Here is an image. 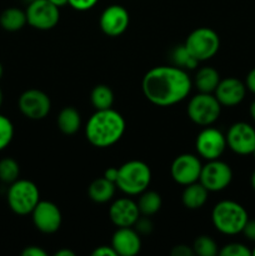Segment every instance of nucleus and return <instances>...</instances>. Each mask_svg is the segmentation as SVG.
<instances>
[{
    "label": "nucleus",
    "instance_id": "nucleus-1",
    "mask_svg": "<svg viewBox=\"0 0 255 256\" xmlns=\"http://www.w3.org/2000/svg\"><path fill=\"white\" fill-rule=\"evenodd\" d=\"M192 82L186 70L178 66H156L144 75L142 90L144 96L156 106H172L186 99Z\"/></svg>",
    "mask_w": 255,
    "mask_h": 256
},
{
    "label": "nucleus",
    "instance_id": "nucleus-2",
    "mask_svg": "<svg viewBox=\"0 0 255 256\" xmlns=\"http://www.w3.org/2000/svg\"><path fill=\"white\" fill-rule=\"evenodd\" d=\"M125 119L112 108L96 110L85 126L86 140L95 148L105 149L116 144L125 132Z\"/></svg>",
    "mask_w": 255,
    "mask_h": 256
},
{
    "label": "nucleus",
    "instance_id": "nucleus-3",
    "mask_svg": "<svg viewBox=\"0 0 255 256\" xmlns=\"http://www.w3.org/2000/svg\"><path fill=\"white\" fill-rule=\"evenodd\" d=\"M248 220L249 215L245 208L232 200H222L212 208V225L224 235L240 234Z\"/></svg>",
    "mask_w": 255,
    "mask_h": 256
},
{
    "label": "nucleus",
    "instance_id": "nucleus-4",
    "mask_svg": "<svg viewBox=\"0 0 255 256\" xmlns=\"http://www.w3.org/2000/svg\"><path fill=\"white\" fill-rule=\"evenodd\" d=\"M152 182L149 165L140 160H130L119 168L116 186L126 195H140Z\"/></svg>",
    "mask_w": 255,
    "mask_h": 256
},
{
    "label": "nucleus",
    "instance_id": "nucleus-5",
    "mask_svg": "<svg viewBox=\"0 0 255 256\" xmlns=\"http://www.w3.org/2000/svg\"><path fill=\"white\" fill-rule=\"evenodd\" d=\"M8 205L16 215L32 214L34 208L40 202V192L36 184L30 180L18 179L10 184L6 195Z\"/></svg>",
    "mask_w": 255,
    "mask_h": 256
},
{
    "label": "nucleus",
    "instance_id": "nucleus-6",
    "mask_svg": "<svg viewBox=\"0 0 255 256\" xmlns=\"http://www.w3.org/2000/svg\"><path fill=\"white\" fill-rule=\"evenodd\" d=\"M188 116L194 124L200 126H210L214 124L222 112V104L214 94L199 92L190 99L188 104Z\"/></svg>",
    "mask_w": 255,
    "mask_h": 256
},
{
    "label": "nucleus",
    "instance_id": "nucleus-7",
    "mask_svg": "<svg viewBox=\"0 0 255 256\" xmlns=\"http://www.w3.org/2000/svg\"><path fill=\"white\" fill-rule=\"evenodd\" d=\"M184 45L198 62H205L219 52L220 38L210 28H198L188 35Z\"/></svg>",
    "mask_w": 255,
    "mask_h": 256
},
{
    "label": "nucleus",
    "instance_id": "nucleus-8",
    "mask_svg": "<svg viewBox=\"0 0 255 256\" xmlns=\"http://www.w3.org/2000/svg\"><path fill=\"white\" fill-rule=\"evenodd\" d=\"M232 180V170L229 164L219 159L208 160L202 165L199 182L208 192H222L226 189Z\"/></svg>",
    "mask_w": 255,
    "mask_h": 256
},
{
    "label": "nucleus",
    "instance_id": "nucleus-9",
    "mask_svg": "<svg viewBox=\"0 0 255 256\" xmlns=\"http://www.w3.org/2000/svg\"><path fill=\"white\" fill-rule=\"evenodd\" d=\"M25 14L28 24L38 30L52 29L60 20L59 8L49 0H32L28 5Z\"/></svg>",
    "mask_w": 255,
    "mask_h": 256
},
{
    "label": "nucleus",
    "instance_id": "nucleus-10",
    "mask_svg": "<svg viewBox=\"0 0 255 256\" xmlns=\"http://www.w3.org/2000/svg\"><path fill=\"white\" fill-rule=\"evenodd\" d=\"M19 110L25 118L32 120H42L49 115L52 102L48 94L38 89L25 90L19 96Z\"/></svg>",
    "mask_w": 255,
    "mask_h": 256
},
{
    "label": "nucleus",
    "instance_id": "nucleus-11",
    "mask_svg": "<svg viewBox=\"0 0 255 256\" xmlns=\"http://www.w3.org/2000/svg\"><path fill=\"white\" fill-rule=\"evenodd\" d=\"M226 138L220 130L206 126L198 134L195 140L196 152L202 159H219L226 148Z\"/></svg>",
    "mask_w": 255,
    "mask_h": 256
},
{
    "label": "nucleus",
    "instance_id": "nucleus-12",
    "mask_svg": "<svg viewBox=\"0 0 255 256\" xmlns=\"http://www.w3.org/2000/svg\"><path fill=\"white\" fill-rule=\"evenodd\" d=\"M202 162L194 154H182L176 156L170 168V174L172 180L180 185L192 184L199 182L202 172Z\"/></svg>",
    "mask_w": 255,
    "mask_h": 256
},
{
    "label": "nucleus",
    "instance_id": "nucleus-13",
    "mask_svg": "<svg viewBox=\"0 0 255 256\" xmlns=\"http://www.w3.org/2000/svg\"><path fill=\"white\" fill-rule=\"evenodd\" d=\"M34 226L44 234H54L60 229L62 216L56 204L46 200H40L32 212Z\"/></svg>",
    "mask_w": 255,
    "mask_h": 256
},
{
    "label": "nucleus",
    "instance_id": "nucleus-14",
    "mask_svg": "<svg viewBox=\"0 0 255 256\" xmlns=\"http://www.w3.org/2000/svg\"><path fill=\"white\" fill-rule=\"evenodd\" d=\"M226 145L239 155H250L255 149V129L250 124L239 122L228 130Z\"/></svg>",
    "mask_w": 255,
    "mask_h": 256
},
{
    "label": "nucleus",
    "instance_id": "nucleus-15",
    "mask_svg": "<svg viewBox=\"0 0 255 256\" xmlns=\"http://www.w3.org/2000/svg\"><path fill=\"white\" fill-rule=\"evenodd\" d=\"M130 16L128 10L122 5H110L100 15L99 25L105 35L112 38L120 36L129 26Z\"/></svg>",
    "mask_w": 255,
    "mask_h": 256
},
{
    "label": "nucleus",
    "instance_id": "nucleus-16",
    "mask_svg": "<svg viewBox=\"0 0 255 256\" xmlns=\"http://www.w3.org/2000/svg\"><path fill=\"white\" fill-rule=\"evenodd\" d=\"M138 202L128 198L115 200L109 209V218L116 228H132L140 218Z\"/></svg>",
    "mask_w": 255,
    "mask_h": 256
},
{
    "label": "nucleus",
    "instance_id": "nucleus-17",
    "mask_svg": "<svg viewBox=\"0 0 255 256\" xmlns=\"http://www.w3.org/2000/svg\"><path fill=\"white\" fill-rule=\"evenodd\" d=\"M246 94V85L236 78H226L220 80L214 95L222 106H236L244 100Z\"/></svg>",
    "mask_w": 255,
    "mask_h": 256
},
{
    "label": "nucleus",
    "instance_id": "nucleus-18",
    "mask_svg": "<svg viewBox=\"0 0 255 256\" xmlns=\"http://www.w3.org/2000/svg\"><path fill=\"white\" fill-rule=\"evenodd\" d=\"M112 246L120 256H135L142 249V239L132 228H118L112 239Z\"/></svg>",
    "mask_w": 255,
    "mask_h": 256
},
{
    "label": "nucleus",
    "instance_id": "nucleus-19",
    "mask_svg": "<svg viewBox=\"0 0 255 256\" xmlns=\"http://www.w3.org/2000/svg\"><path fill=\"white\" fill-rule=\"evenodd\" d=\"M208 195L209 192L199 182H196L185 186L182 195V202L186 209L196 210L204 206L205 202H208Z\"/></svg>",
    "mask_w": 255,
    "mask_h": 256
},
{
    "label": "nucleus",
    "instance_id": "nucleus-20",
    "mask_svg": "<svg viewBox=\"0 0 255 256\" xmlns=\"http://www.w3.org/2000/svg\"><path fill=\"white\" fill-rule=\"evenodd\" d=\"M115 189H116V184L102 176L99 178V179H95L89 185L88 195H89L92 202L104 204V202H110L112 199L115 194Z\"/></svg>",
    "mask_w": 255,
    "mask_h": 256
},
{
    "label": "nucleus",
    "instance_id": "nucleus-21",
    "mask_svg": "<svg viewBox=\"0 0 255 256\" xmlns=\"http://www.w3.org/2000/svg\"><path fill=\"white\" fill-rule=\"evenodd\" d=\"M220 74L216 69L212 66H204L198 70L194 78V85L199 92H209L212 94L220 82Z\"/></svg>",
    "mask_w": 255,
    "mask_h": 256
},
{
    "label": "nucleus",
    "instance_id": "nucleus-22",
    "mask_svg": "<svg viewBox=\"0 0 255 256\" xmlns=\"http://www.w3.org/2000/svg\"><path fill=\"white\" fill-rule=\"evenodd\" d=\"M58 128L65 135H72L82 126L80 112L72 106H65L58 115Z\"/></svg>",
    "mask_w": 255,
    "mask_h": 256
},
{
    "label": "nucleus",
    "instance_id": "nucleus-23",
    "mask_svg": "<svg viewBox=\"0 0 255 256\" xmlns=\"http://www.w3.org/2000/svg\"><path fill=\"white\" fill-rule=\"evenodd\" d=\"M26 22V14L19 8H8L0 14V26L6 32H18Z\"/></svg>",
    "mask_w": 255,
    "mask_h": 256
},
{
    "label": "nucleus",
    "instance_id": "nucleus-24",
    "mask_svg": "<svg viewBox=\"0 0 255 256\" xmlns=\"http://www.w3.org/2000/svg\"><path fill=\"white\" fill-rule=\"evenodd\" d=\"M162 205V200L160 194L152 190H145L140 194L138 206H139L140 214L144 216H152L156 214Z\"/></svg>",
    "mask_w": 255,
    "mask_h": 256
},
{
    "label": "nucleus",
    "instance_id": "nucleus-25",
    "mask_svg": "<svg viewBox=\"0 0 255 256\" xmlns=\"http://www.w3.org/2000/svg\"><path fill=\"white\" fill-rule=\"evenodd\" d=\"M90 100L95 110L110 109L114 104V92L108 85L99 84L92 90Z\"/></svg>",
    "mask_w": 255,
    "mask_h": 256
},
{
    "label": "nucleus",
    "instance_id": "nucleus-26",
    "mask_svg": "<svg viewBox=\"0 0 255 256\" xmlns=\"http://www.w3.org/2000/svg\"><path fill=\"white\" fill-rule=\"evenodd\" d=\"M20 166L16 160L12 158H4L0 160V182L5 184H12L19 179Z\"/></svg>",
    "mask_w": 255,
    "mask_h": 256
},
{
    "label": "nucleus",
    "instance_id": "nucleus-27",
    "mask_svg": "<svg viewBox=\"0 0 255 256\" xmlns=\"http://www.w3.org/2000/svg\"><path fill=\"white\" fill-rule=\"evenodd\" d=\"M172 56L175 66L180 68V69H195L198 66V64H199V62L190 54V52L186 49V46L184 44L175 48Z\"/></svg>",
    "mask_w": 255,
    "mask_h": 256
},
{
    "label": "nucleus",
    "instance_id": "nucleus-28",
    "mask_svg": "<svg viewBox=\"0 0 255 256\" xmlns=\"http://www.w3.org/2000/svg\"><path fill=\"white\" fill-rule=\"evenodd\" d=\"M192 250H194L195 255L199 256H215L219 254L215 240L208 235H202V236L196 238L192 244Z\"/></svg>",
    "mask_w": 255,
    "mask_h": 256
},
{
    "label": "nucleus",
    "instance_id": "nucleus-29",
    "mask_svg": "<svg viewBox=\"0 0 255 256\" xmlns=\"http://www.w3.org/2000/svg\"><path fill=\"white\" fill-rule=\"evenodd\" d=\"M14 138V125L12 120L0 114V152L6 149Z\"/></svg>",
    "mask_w": 255,
    "mask_h": 256
},
{
    "label": "nucleus",
    "instance_id": "nucleus-30",
    "mask_svg": "<svg viewBox=\"0 0 255 256\" xmlns=\"http://www.w3.org/2000/svg\"><path fill=\"white\" fill-rule=\"evenodd\" d=\"M219 255L222 256H250L252 250L245 246L242 242H230L219 250Z\"/></svg>",
    "mask_w": 255,
    "mask_h": 256
},
{
    "label": "nucleus",
    "instance_id": "nucleus-31",
    "mask_svg": "<svg viewBox=\"0 0 255 256\" xmlns=\"http://www.w3.org/2000/svg\"><path fill=\"white\" fill-rule=\"evenodd\" d=\"M99 0H68V4L78 12H86L94 8Z\"/></svg>",
    "mask_w": 255,
    "mask_h": 256
},
{
    "label": "nucleus",
    "instance_id": "nucleus-32",
    "mask_svg": "<svg viewBox=\"0 0 255 256\" xmlns=\"http://www.w3.org/2000/svg\"><path fill=\"white\" fill-rule=\"evenodd\" d=\"M134 226H135V230H136L139 234H150L152 230V222L148 219V216L139 218L138 222H135Z\"/></svg>",
    "mask_w": 255,
    "mask_h": 256
},
{
    "label": "nucleus",
    "instance_id": "nucleus-33",
    "mask_svg": "<svg viewBox=\"0 0 255 256\" xmlns=\"http://www.w3.org/2000/svg\"><path fill=\"white\" fill-rule=\"evenodd\" d=\"M172 256H192L194 254V250L192 246H188V245H176V246L172 248Z\"/></svg>",
    "mask_w": 255,
    "mask_h": 256
},
{
    "label": "nucleus",
    "instance_id": "nucleus-34",
    "mask_svg": "<svg viewBox=\"0 0 255 256\" xmlns=\"http://www.w3.org/2000/svg\"><path fill=\"white\" fill-rule=\"evenodd\" d=\"M92 256H116V252L112 245H102L92 252Z\"/></svg>",
    "mask_w": 255,
    "mask_h": 256
},
{
    "label": "nucleus",
    "instance_id": "nucleus-35",
    "mask_svg": "<svg viewBox=\"0 0 255 256\" xmlns=\"http://www.w3.org/2000/svg\"><path fill=\"white\" fill-rule=\"evenodd\" d=\"M242 232L248 240L255 242V220H248Z\"/></svg>",
    "mask_w": 255,
    "mask_h": 256
},
{
    "label": "nucleus",
    "instance_id": "nucleus-36",
    "mask_svg": "<svg viewBox=\"0 0 255 256\" xmlns=\"http://www.w3.org/2000/svg\"><path fill=\"white\" fill-rule=\"evenodd\" d=\"M22 256H48L46 252L42 250L40 246H35V245H32V246H26L22 252Z\"/></svg>",
    "mask_w": 255,
    "mask_h": 256
},
{
    "label": "nucleus",
    "instance_id": "nucleus-37",
    "mask_svg": "<svg viewBox=\"0 0 255 256\" xmlns=\"http://www.w3.org/2000/svg\"><path fill=\"white\" fill-rule=\"evenodd\" d=\"M245 85H246V89L250 90L252 94H255V68L252 69L248 74L246 80H245Z\"/></svg>",
    "mask_w": 255,
    "mask_h": 256
},
{
    "label": "nucleus",
    "instance_id": "nucleus-38",
    "mask_svg": "<svg viewBox=\"0 0 255 256\" xmlns=\"http://www.w3.org/2000/svg\"><path fill=\"white\" fill-rule=\"evenodd\" d=\"M118 172H119V168H109V169L105 170L104 172V178L105 179L110 180V182H115L116 184V179H118Z\"/></svg>",
    "mask_w": 255,
    "mask_h": 256
},
{
    "label": "nucleus",
    "instance_id": "nucleus-39",
    "mask_svg": "<svg viewBox=\"0 0 255 256\" xmlns=\"http://www.w3.org/2000/svg\"><path fill=\"white\" fill-rule=\"evenodd\" d=\"M55 256H74L75 252L70 249H60L54 254Z\"/></svg>",
    "mask_w": 255,
    "mask_h": 256
},
{
    "label": "nucleus",
    "instance_id": "nucleus-40",
    "mask_svg": "<svg viewBox=\"0 0 255 256\" xmlns=\"http://www.w3.org/2000/svg\"><path fill=\"white\" fill-rule=\"evenodd\" d=\"M50 2H52L54 5H56L58 8H62L64 5L68 4V0H49Z\"/></svg>",
    "mask_w": 255,
    "mask_h": 256
},
{
    "label": "nucleus",
    "instance_id": "nucleus-41",
    "mask_svg": "<svg viewBox=\"0 0 255 256\" xmlns=\"http://www.w3.org/2000/svg\"><path fill=\"white\" fill-rule=\"evenodd\" d=\"M249 112H250V116H252V120H254V122H255V100L252 102V105H250Z\"/></svg>",
    "mask_w": 255,
    "mask_h": 256
},
{
    "label": "nucleus",
    "instance_id": "nucleus-42",
    "mask_svg": "<svg viewBox=\"0 0 255 256\" xmlns=\"http://www.w3.org/2000/svg\"><path fill=\"white\" fill-rule=\"evenodd\" d=\"M250 182H252V188L254 189V192H255V170L252 172V178H250Z\"/></svg>",
    "mask_w": 255,
    "mask_h": 256
},
{
    "label": "nucleus",
    "instance_id": "nucleus-43",
    "mask_svg": "<svg viewBox=\"0 0 255 256\" xmlns=\"http://www.w3.org/2000/svg\"><path fill=\"white\" fill-rule=\"evenodd\" d=\"M2 74H4V69H2V62H0V79H2Z\"/></svg>",
    "mask_w": 255,
    "mask_h": 256
},
{
    "label": "nucleus",
    "instance_id": "nucleus-44",
    "mask_svg": "<svg viewBox=\"0 0 255 256\" xmlns=\"http://www.w3.org/2000/svg\"><path fill=\"white\" fill-rule=\"evenodd\" d=\"M2 99H4V96H2V89H0V106H2Z\"/></svg>",
    "mask_w": 255,
    "mask_h": 256
},
{
    "label": "nucleus",
    "instance_id": "nucleus-45",
    "mask_svg": "<svg viewBox=\"0 0 255 256\" xmlns=\"http://www.w3.org/2000/svg\"><path fill=\"white\" fill-rule=\"evenodd\" d=\"M252 255H254V256H255V248H254V249L252 250Z\"/></svg>",
    "mask_w": 255,
    "mask_h": 256
},
{
    "label": "nucleus",
    "instance_id": "nucleus-46",
    "mask_svg": "<svg viewBox=\"0 0 255 256\" xmlns=\"http://www.w3.org/2000/svg\"><path fill=\"white\" fill-rule=\"evenodd\" d=\"M252 156L255 158V149H254V152H252Z\"/></svg>",
    "mask_w": 255,
    "mask_h": 256
}]
</instances>
